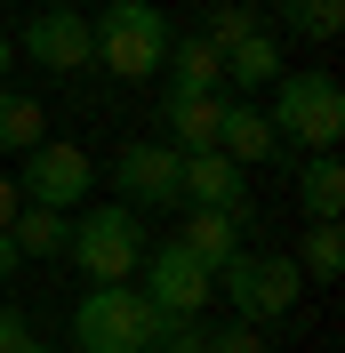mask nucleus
Wrapping results in <instances>:
<instances>
[{"label":"nucleus","mask_w":345,"mask_h":353,"mask_svg":"<svg viewBox=\"0 0 345 353\" xmlns=\"http://www.w3.org/2000/svg\"><path fill=\"white\" fill-rule=\"evenodd\" d=\"M161 72H169V97H225V57H217V48L201 41V32L169 41Z\"/></svg>","instance_id":"nucleus-13"},{"label":"nucleus","mask_w":345,"mask_h":353,"mask_svg":"<svg viewBox=\"0 0 345 353\" xmlns=\"http://www.w3.org/2000/svg\"><path fill=\"white\" fill-rule=\"evenodd\" d=\"M281 81V48L273 32H249L241 48H225V88H273Z\"/></svg>","instance_id":"nucleus-16"},{"label":"nucleus","mask_w":345,"mask_h":353,"mask_svg":"<svg viewBox=\"0 0 345 353\" xmlns=\"http://www.w3.org/2000/svg\"><path fill=\"white\" fill-rule=\"evenodd\" d=\"M41 137H48L41 105H32V97H17V88H0V153H32Z\"/></svg>","instance_id":"nucleus-18"},{"label":"nucleus","mask_w":345,"mask_h":353,"mask_svg":"<svg viewBox=\"0 0 345 353\" xmlns=\"http://www.w3.org/2000/svg\"><path fill=\"white\" fill-rule=\"evenodd\" d=\"M17 265H24V257H17V241H8V233H0V281H8V273H17Z\"/></svg>","instance_id":"nucleus-26"},{"label":"nucleus","mask_w":345,"mask_h":353,"mask_svg":"<svg viewBox=\"0 0 345 353\" xmlns=\"http://www.w3.org/2000/svg\"><path fill=\"white\" fill-rule=\"evenodd\" d=\"M137 273H145V297H152V313H161V321H185V313H201L217 297V273H201L193 257H185V249L177 241H161V249H145V265H137Z\"/></svg>","instance_id":"nucleus-7"},{"label":"nucleus","mask_w":345,"mask_h":353,"mask_svg":"<svg viewBox=\"0 0 345 353\" xmlns=\"http://www.w3.org/2000/svg\"><path fill=\"white\" fill-rule=\"evenodd\" d=\"M169 330L152 297L137 281H112V289H88L81 313H72V345L81 353H152V337Z\"/></svg>","instance_id":"nucleus-2"},{"label":"nucleus","mask_w":345,"mask_h":353,"mask_svg":"<svg viewBox=\"0 0 345 353\" xmlns=\"http://www.w3.org/2000/svg\"><path fill=\"white\" fill-rule=\"evenodd\" d=\"M217 112H225V97H169L161 105V145L169 153H217Z\"/></svg>","instance_id":"nucleus-14"},{"label":"nucleus","mask_w":345,"mask_h":353,"mask_svg":"<svg viewBox=\"0 0 345 353\" xmlns=\"http://www.w3.org/2000/svg\"><path fill=\"white\" fill-rule=\"evenodd\" d=\"M217 289H225V297H233V313L257 330V321H273V313L297 305L305 273H297V257H249V249H241L233 265H217Z\"/></svg>","instance_id":"nucleus-5"},{"label":"nucleus","mask_w":345,"mask_h":353,"mask_svg":"<svg viewBox=\"0 0 345 353\" xmlns=\"http://www.w3.org/2000/svg\"><path fill=\"white\" fill-rule=\"evenodd\" d=\"M297 273H305V281H337V273H345V225H313V233H305Z\"/></svg>","instance_id":"nucleus-19"},{"label":"nucleus","mask_w":345,"mask_h":353,"mask_svg":"<svg viewBox=\"0 0 345 353\" xmlns=\"http://www.w3.org/2000/svg\"><path fill=\"white\" fill-rule=\"evenodd\" d=\"M8 57H17V41H8V32H0V72H8Z\"/></svg>","instance_id":"nucleus-27"},{"label":"nucleus","mask_w":345,"mask_h":353,"mask_svg":"<svg viewBox=\"0 0 345 353\" xmlns=\"http://www.w3.org/2000/svg\"><path fill=\"white\" fill-rule=\"evenodd\" d=\"M249 32H265V24H257V8H217V17H209V32H201V41H209L217 57H225V48H241V41H249Z\"/></svg>","instance_id":"nucleus-21"},{"label":"nucleus","mask_w":345,"mask_h":353,"mask_svg":"<svg viewBox=\"0 0 345 353\" xmlns=\"http://www.w3.org/2000/svg\"><path fill=\"white\" fill-rule=\"evenodd\" d=\"M41 337H32V321L24 313H0V353H32Z\"/></svg>","instance_id":"nucleus-24"},{"label":"nucleus","mask_w":345,"mask_h":353,"mask_svg":"<svg viewBox=\"0 0 345 353\" xmlns=\"http://www.w3.org/2000/svg\"><path fill=\"white\" fill-rule=\"evenodd\" d=\"M65 249H72V265H81L97 289H112V281H129L137 265H145V217H137V209H97V217H72Z\"/></svg>","instance_id":"nucleus-4"},{"label":"nucleus","mask_w":345,"mask_h":353,"mask_svg":"<svg viewBox=\"0 0 345 353\" xmlns=\"http://www.w3.org/2000/svg\"><path fill=\"white\" fill-rule=\"evenodd\" d=\"M177 193H185V209H233V217H249V169H233L225 153H177Z\"/></svg>","instance_id":"nucleus-10"},{"label":"nucleus","mask_w":345,"mask_h":353,"mask_svg":"<svg viewBox=\"0 0 345 353\" xmlns=\"http://www.w3.org/2000/svg\"><path fill=\"white\" fill-rule=\"evenodd\" d=\"M297 201H305V217L313 225H337V209H345V169H337V153H313L297 169Z\"/></svg>","instance_id":"nucleus-15"},{"label":"nucleus","mask_w":345,"mask_h":353,"mask_svg":"<svg viewBox=\"0 0 345 353\" xmlns=\"http://www.w3.org/2000/svg\"><path fill=\"white\" fill-rule=\"evenodd\" d=\"M217 153L233 161V169H257V161H289L281 153L273 121H265L257 105H241V97H225V112H217Z\"/></svg>","instance_id":"nucleus-11"},{"label":"nucleus","mask_w":345,"mask_h":353,"mask_svg":"<svg viewBox=\"0 0 345 353\" xmlns=\"http://www.w3.org/2000/svg\"><path fill=\"white\" fill-rule=\"evenodd\" d=\"M32 353H48V345H32Z\"/></svg>","instance_id":"nucleus-28"},{"label":"nucleus","mask_w":345,"mask_h":353,"mask_svg":"<svg viewBox=\"0 0 345 353\" xmlns=\"http://www.w3.org/2000/svg\"><path fill=\"white\" fill-rule=\"evenodd\" d=\"M265 121H273V137H281L289 161L297 153H337V137H345V88L329 81V72H281Z\"/></svg>","instance_id":"nucleus-1"},{"label":"nucleus","mask_w":345,"mask_h":353,"mask_svg":"<svg viewBox=\"0 0 345 353\" xmlns=\"http://www.w3.org/2000/svg\"><path fill=\"white\" fill-rule=\"evenodd\" d=\"M105 8H112V0H105Z\"/></svg>","instance_id":"nucleus-29"},{"label":"nucleus","mask_w":345,"mask_h":353,"mask_svg":"<svg viewBox=\"0 0 345 353\" xmlns=\"http://www.w3.org/2000/svg\"><path fill=\"white\" fill-rule=\"evenodd\" d=\"M17 48L32 57V65H48V72H88L97 65V32H88L81 8H41V17L24 24Z\"/></svg>","instance_id":"nucleus-8"},{"label":"nucleus","mask_w":345,"mask_h":353,"mask_svg":"<svg viewBox=\"0 0 345 353\" xmlns=\"http://www.w3.org/2000/svg\"><path fill=\"white\" fill-rule=\"evenodd\" d=\"M152 353H209V330H201V313H185V321H169V330L152 337Z\"/></svg>","instance_id":"nucleus-22"},{"label":"nucleus","mask_w":345,"mask_h":353,"mask_svg":"<svg viewBox=\"0 0 345 353\" xmlns=\"http://www.w3.org/2000/svg\"><path fill=\"white\" fill-rule=\"evenodd\" d=\"M112 185H121V209H177V153L169 145H121L112 153Z\"/></svg>","instance_id":"nucleus-9"},{"label":"nucleus","mask_w":345,"mask_h":353,"mask_svg":"<svg viewBox=\"0 0 345 353\" xmlns=\"http://www.w3.org/2000/svg\"><path fill=\"white\" fill-rule=\"evenodd\" d=\"M65 233H72V217H57V209H32V201L8 217V241H17V257H57V249H65Z\"/></svg>","instance_id":"nucleus-17"},{"label":"nucleus","mask_w":345,"mask_h":353,"mask_svg":"<svg viewBox=\"0 0 345 353\" xmlns=\"http://www.w3.org/2000/svg\"><path fill=\"white\" fill-rule=\"evenodd\" d=\"M88 185H97V161L81 153V145H57V137H41L32 153H24V176H17V201H32V209H81Z\"/></svg>","instance_id":"nucleus-6"},{"label":"nucleus","mask_w":345,"mask_h":353,"mask_svg":"<svg viewBox=\"0 0 345 353\" xmlns=\"http://www.w3.org/2000/svg\"><path fill=\"white\" fill-rule=\"evenodd\" d=\"M209 353H265V337L249 321H233V330H209Z\"/></svg>","instance_id":"nucleus-23"},{"label":"nucleus","mask_w":345,"mask_h":353,"mask_svg":"<svg viewBox=\"0 0 345 353\" xmlns=\"http://www.w3.org/2000/svg\"><path fill=\"white\" fill-rule=\"evenodd\" d=\"M97 32V65L121 72V81H161V57H169V17L152 0H112Z\"/></svg>","instance_id":"nucleus-3"},{"label":"nucleus","mask_w":345,"mask_h":353,"mask_svg":"<svg viewBox=\"0 0 345 353\" xmlns=\"http://www.w3.org/2000/svg\"><path fill=\"white\" fill-rule=\"evenodd\" d=\"M281 24L305 41H337L345 32V0H281Z\"/></svg>","instance_id":"nucleus-20"},{"label":"nucleus","mask_w":345,"mask_h":353,"mask_svg":"<svg viewBox=\"0 0 345 353\" xmlns=\"http://www.w3.org/2000/svg\"><path fill=\"white\" fill-rule=\"evenodd\" d=\"M241 225H249V217H233V209H185L177 249H185L201 273H217V265H233V257H241Z\"/></svg>","instance_id":"nucleus-12"},{"label":"nucleus","mask_w":345,"mask_h":353,"mask_svg":"<svg viewBox=\"0 0 345 353\" xmlns=\"http://www.w3.org/2000/svg\"><path fill=\"white\" fill-rule=\"evenodd\" d=\"M24 201H17V176H0V233H8V217H17Z\"/></svg>","instance_id":"nucleus-25"}]
</instances>
